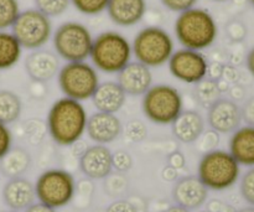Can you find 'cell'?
Masks as SVG:
<instances>
[{
    "label": "cell",
    "mask_w": 254,
    "mask_h": 212,
    "mask_svg": "<svg viewBox=\"0 0 254 212\" xmlns=\"http://www.w3.org/2000/svg\"><path fill=\"white\" fill-rule=\"evenodd\" d=\"M88 114L82 102L62 97L49 109L46 127L50 137L61 146L76 144L86 133Z\"/></svg>",
    "instance_id": "6da1fadb"
},
{
    "label": "cell",
    "mask_w": 254,
    "mask_h": 212,
    "mask_svg": "<svg viewBox=\"0 0 254 212\" xmlns=\"http://www.w3.org/2000/svg\"><path fill=\"white\" fill-rule=\"evenodd\" d=\"M175 35L184 49L202 51L216 41L218 27L212 15L201 7L180 12L175 21Z\"/></svg>",
    "instance_id": "7a4b0ae2"
},
{
    "label": "cell",
    "mask_w": 254,
    "mask_h": 212,
    "mask_svg": "<svg viewBox=\"0 0 254 212\" xmlns=\"http://www.w3.org/2000/svg\"><path fill=\"white\" fill-rule=\"evenodd\" d=\"M131 44L126 36L117 31H104L93 39L89 57L94 69L113 74L131 62Z\"/></svg>",
    "instance_id": "3957f363"
},
{
    "label": "cell",
    "mask_w": 254,
    "mask_h": 212,
    "mask_svg": "<svg viewBox=\"0 0 254 212\" xmlns=\"http://www.w3.org/2000/svg\"><path fill=\"white\" fill-rule=\"evenodd\" d=\"M241 175V165L230 151L213 149L206 151L197 168V178L208 190L223 191L236 185Z\"/></svg>",
    "instance_id": "277c9868"
},
{
    "label": "cell",
    "mask_w": 254,
    "mask_h": 212,
    "mask_svg": "<svg viewBox=\"0 0 254 212\" xmlns=\"http://www.w3.org/2000/svg\"><path fill=\"white\" fill-rule=\"evenodd\" d=\"M141 109L150 122L168 126L184 111V99L180 92L170 84H153L143 94Z\"/></svg>",
    "instance_id": "5b68a950"
},
{
    "label": "cell",
    "mask_w": 254,
    "mask_h": 212,
    "mask_svg": "<svg viewBox=\"0 0 254 212\" xmlns=\"http://www.w3.org/2000/svg\"><path fill=\"white\" fill-rule=\"evenodd\" d=\"M136 61L149 69L160 67L169 62L174 54V40L166 30L159 26L141 29L131 45Z\"/></svg>",
    "instance_id": "8992f818"
},
{
    "label": "cell",
    "mask_w": 254,
    "mask_h": 212,
    "mask_svg": "<svg viewBox=\"0 0 254 212\" xmlns=\"http://www.w3.org/2000/svg\"><path fill=\"white\" fill-rule=\"evenodd\" d=\"M57 81L64 97L78 102L91 99L101 83L97 70L86 61L67 62L60 69Z\"/></svg>",
    "instance_id": "52a82bcc"
},
{
    "label": "cell",
    "mask_w": 254,
    "mask_h": 212,
    "mask_svg": "<svg viewBox=\"0 0 254 212\" xmlns=\"http://www.w3.org/2000/svg\"><path fill=\"white\" fill-rule=\"evenodd\" d=\"M52 42L57 56L66 62L86 61L91 55L93 36L86 25L67 21L57 27Z\"/></svg>",
    "instance_id": "ba28073f"
},
{
    "label": "cell",
    "mask_w": 254,
    "mask_h": 212,
    "mask_svg": "<svg viewBox=\"0 0 254 212\" xmlns=\"http://www.w3.org/2000/svg\"><path fill=\"white\" fill-rule=\"evenodd\" d=\"M76 188L73 175L64 169L45 170L35 183L37 201L55 210L64 208L73 200Z\"/></svg>",
    "instance_id": "9c48e42d"
},
{
    "label": "cell",
    "mask_w": 254,
    "mask_h": 212,
    "mask_svg": "<svg viewBox=\"0 0 254 212\" xmlns=\"http://www.w3.org/2000/svg\"><path fill=\"white\" fill-rule=\"evenodd\" d=\"M11 34L16 37L22 49L39 50L51 39V19L37 9L24 10L11 26Z\"/></svg>",
    "instance_id": "30bf717a"
},
{
    "label": "cell",
    "mask_w": 254,
    "mask_h": 212,
    "mask_svg": "<svg viewBox=\"0 0 254 212\" xmlns=\"http://www.w3.org/2000/svg\"><path fill=\"white\" fill-rule=\"evenodd\" d=\"M169 71L180 82L197 84L208 74V62L201 51L180 49L174 51L169 60Z\"/></svg>",
    "instance_id": "8fae6325"
},
{
    "label": "cell",
    "mask_w": 254,
    "mask_h": 212,
    "mask_svg": "<svg viewBox=\"0 0 254 212\" xmlns=\"http://www.w3.org/2000/svg\"><path fill=\"white\" fill-rule=\"evenodd\" d=\"M242 112L238 104L231 99L218 98L208 107L207 123L218 134L233 133L240 128Z\"/></svg>",
    "instance_id": "7c38bea8"
},
{
    "label": "cell",
    "mask_w": 254,
    "mask_h": 212,
    "mask_svg": "<svg viewBox=\"0 0 254 212\" xmlns=\"http://www.w3.org/2000/svg\"><path fill=\"white\" fill-rule=\"evenodd\" d=\"M79 168L83 175L92 180L107 179L113 170V153L107 145L88 146L79 158Z\"/></svg>",
    "instance_id": "4fadbf2b"
},
{
    "label": "cell",
    "mask_w": 254,
    "mask_h": 212,
    "mask_svg": "<svg viewBox=\"0 0 254 212\" xmlns=\"http://www.w3.org/2000/svg\"><path fill=\"white\" fill-rule=\"evenodd\" d=\"M122 132L123 124L116 114L96 112L88 117L86 133L94 144L107 145L113 143L119 138Z\"/></svg>",
    "instance_id": "5bb4252c"
},
{
    "label": "cell",
    "mask_w": 254,
    "mask_h": 212,
    "mask_svg": "<svg viewBox=\"0 0 254 212\" xmlns=\"http://www.w3.org/2000/svg\"><path fill=\"white\" fill-rule=\"evenodd\" d=\"M208 198V189L197 176H185L176 181L173 189L175 205L188 210H197L205 205Z\"/></svg>",
    "instance_id": "9a60e30c"
},
{
    "label": "cell",
    "mask_w": 254,
    "mask_h": 212,
    "mask_svg": "<svg viewBox=\"0 0 254 212\" xmlns=\"http://www.w3.org/2000/svg\"><path fill=\"white\" fill-rule=\"evenodd\" d=\"M117 82L126 94L143 96L153 86V72L140 62H129L118 73Z\"/></svg>",
    "instance_id": "2e32d148"
},
{
    "label": "cell",
    "mask_w": 254,
    "mask_h": 212,
    "mask_svg": "<svg viewBox=\"0 0 254 212\" xmlns=\"http://www.w3.org/2000/svg\"><path fill=\"white\" fill-rule=\"evenodd\" d=\"M25 70L34 81L49 82L60 71L59 56L49 50H34L25 60Z\"/></svg>",
    "instance_id": "e0dca14e"
},
{
    "label": "cell",
    "mask_w": 254,
    "mask_h": 212,
    "mask_svg": "<svg viewBox=\"0 0 254 212\" xmlns=\"http://www.w3.org/2000/svg\"><path fill=\"white\" fill-rule=\"evenodd\" d=\"M1 195L9 210L25 211L36 200L35 184L22 176L9 179L2 188Z\"/></svg>",
    "instance_id": "ac0fdd59"
},
{
    "label": "cell",
    "mask_w": 254,
    "mask_h": 212,
    "mask_svg": "<svg viewBox=\"0 0 254 212\" xmlns=\"http://www.w3.org/2000/svg\"><path fill=\"white\" fill-rule=\"evenodd\" d=\"M107 11L118 26H134L145 15L146 2L145 0H109Z\"/></svg>",
    "instance_id": "d6986e66"
},
{
    "label": "cell",
    "mask_w": 254,
    "mask_h": 212,
    "mask_svg": "<svg viewBox=\"0 0 254 212\" xmlns=\"http://www.w3.org/2000/svg\"><path fill=\"white\" fill-rule=\"evenodd\" d=\"M91 101L97 112L116 114L126 104L127 94L117 81H106L99 83Z\"/></svg>",
    "instance_id": "ffe728a7"
},
{
    "label": "cell",
    "mask_w": 254,
    "mask_h": 212,
    "mask_svg": "<svg viewBox=\"0 0 254 212\" xmlns=\"http://www.w3.org/2000/svg\"><path fill=\"white\" fill-rule=\"evenodd\" d=\"M171 131L181 143H195L205 133V119L197 111H183L171 123Z\"/></svg>",
    "instance_id": "44dd1931"
},
{
    "label": "cell",
    "mask_w": 254,
    "mask_h": 212,
    "mask_svg": "<svg viewBox=\"0 0 254 212\" xmlns=\"http://www.w3.org/2000/svg\"><path fill=\"white\" fill-rule=\"evenodd\" d=\"M231 155L240 165L254 166V127H240L232 133L230 139Z\"/></svg>",
    "instance_id": "7402d4cb"
},
{
    "label": "cell",
    "mask_w": 254,
    "mask_h": 212,
    "mask_svg": "<svg viewBox=\"0 0 254 212\" xmlns=\"http://www.w3.org/2000/svg\"><path fill=\"white\" fill-rule=\"evenodd\" d=\"M31 164V156L25 149L11 148L0 159V171L6 178H19L27 171Z\"/></svg>",
    "instance_id": "603a6c76"
},
{
    "label": "cell",
    "mask_w": 254,
    "mask_h": 212,
    "mask_svg": "<svg viewBox=\"0 0 254 212\" xmlns=\"http://www.w3.org/2000/svg\"><path fill=\"white\" fill-rule=\"evenodd\" d=\"M22 47L11 32L0 31V71L14 67L20 61Z\"/></svg>",
    "instance_id": "cb8c5ba5"
},
{
    "label": "cell",
    "mask_w": 254,
    "mask_h": 212,
    "mask_svg": "<svg viewBox=\"0 0 254 212\" xmlns=\"http://www.w3.org/2000/svg\"><path fill=\"white\" fill-rule=\"evenodd\" d=\"M22 113V102L15 92L9 89L0 91V123H15Z\"/></svg>",
    "instance_id": "d4e9b609"
},
{
    "label": "cell",
    "mask_w": 254,
    "mask_h": 212,
    "mask_svg": "<svg viewBox=\"0 0 254 212\" xmlns=\"http://www.w3.org/2000/svg\"><path fill=\"white\" fill-rule=\"evenodd\" d=\"M20 12L17 0H0V31L11 27Z\"/></svg>",
    "instance_id": "484cf974"
},
{
    "label": "cell",
    "mask_w": 254,
    "mask_h": 212,
    "mask_svg": "<svg viewBox=\"0 0 254 212\" xmlns=\"http://www.w3.org/2000/svg\"><path fill=\"white\" fill-rule=\"evenodd\" d=\"M36 9L46 16H60L68 9L71 0H34Z\"/></svg>",
    "instance_id": "4316f807"
},
{
    "label": "cell",
    "mask_w": 254,
    "mask_h": 212,
    "mask_svg": "<svg viewBox=\"0 0 254 212\" xmlns=\"http://www.w3.org/2000/svg\"><path fill=\"white\" fill-rule=\"evenodd\" d=\"M71 2L81 14L93 16L107 10L109 0H71Z\"/></svg>",
    "instance_id": "83f0119b"
},
{
    "label": "cell",
    "mask_w": 254,
    "mask_h": 212,
    "mask_svg": "<svg viewBox=\"0 0 254 212\" xmlns=\"http://www.w3.org/2000/svg\"><path fill=\"white\" fill-rule=\"evenodd\" d=\"M197 84H200V88H198V98L200 99L198 101L202 102L203 104L208 103V106L217 101L218 96H220V88L216 82L203 79Z\"/></svg>",
    "instance_id": "f1b7e54d"
},
{
    "label": "cell",
    "mask_w": 254,
    "mask_h": 212,
    "mask_svg": "<svg viewBox=\"0 0 254 212\" xmlns=\"http://www.w3.org/2000/svg\"><path fill=\"white\" fill-rule=\"evenodd\" d=\"M240 190L241 195L245 199L246 203L254 208V166L248 171H246L245 175L242 176Z\"/></svg>",
    "instance_id": "f546056e"
},
{
    "label": "cell",
    "mask_w": 254,
    "mask_h": 212,
    "mask_svg": "<svg viewBox=\"0 0 254 212\" xmlns=\"http://www.w3.org/2000/svg\"><path fill=\"white\" fill-rule=\"evenodd\" d=\"M126 136L133 143H138V141H144L146 138V136H148L145 124L141 121H136V119L128 122L126 127Z\"/></svg>",
    "instance_id": "4dcf8cb0"
},
{
    "label": "cell",
    "mask_w": 254,
    "mask_h": 212,
    "mask_svg": "<svg viewBox=\"0 0 254 212\" xmlns=\"http://www.w3.org/2000/svg\"><path fill=\"white\" fill-rule=\"evenodd\" d=\"M133 165V159L130 154L124 150H118L113 153V169L119 173H126Z\"/></svg>",
    "instance_id": "1f68e13d"
},
{
    "label": "cell",
    "mask_w": 254,
    "mask_h": 212,
    "mask_svg": "<svg viewBox=\"0 0 254 212\" xmlns=\"http://www.w3.org/2000/svg\"><path fill=\"white\" fill-rule=\"evenodd\" d=\"M12 148V133L9 126L0 123V159Z\"/></svg>",
    "instance_id": "d6a6232c"
},
{
    "label": "cell",
    "mask_w": 254,
    "mask_h": 212,
    "mask_svg": "<svg viewBox=\"0 0 254 212\" xmlns=\"http://www.w3.org/2000/svg\"><path fill=\"white\" fill-rule=\"evenodd\" d=\"M160 1L166 9L171 10V11L183 12L191 7H195L197 0H160Z\"/></svg>",
    "instance_id": "836d02e7"
},
{
    "label": "cell",
    "mask_w": 254,
    "mask_h": 212,
    "mask_svg": "<svg viewBox=\"0 0 254 212\" xmlns=\"http://www.w3.org/2000/svg\"><path fill=\"white\" fill-rule=\"evenodd\" d=\"M107 212H138V210L130 201L117 200L108 206Z\"/></svg>",
    "instance_id": "e575fe53"
},
{
    "label": "cell",
    "mask_w": 254,
    "mask_h": 212,
    "mask_svg": "<svg viewBox=\"0 0 254 212\" xmlns=\"http://www.w3.org/2000/svg\"><path fill=\"white\" fill-rule=\"evenodd\" d=\"M241 112H242V121H245L247 126L254 127V98L246 102Z\"/></svg>",
    "instance_id": "d590c367"
},
{
    "label": "cell",
    "mask_w": 254,
    "mask_h": 212,
    "mask_svg": "<svg viewBox=\"0 0 254 212\" xmlns=\"http://www.w3.org/2000/svg\"><path fill=\"white\" fill-rule=\"evenodd\" d=\"M228 32H230V36L232 37L233 40L241 41V40L246 36L247 30L243 26L242 22H232V24L230 25V27H228Z\"/></svg>",
    "instance_id": "8d00e7d4"
},
{
    "label": "cell",
    "mask_w": 254,
    "mask_h": 212,
    "mask_svg": "<svg viewBox=\"0 0 254 212\" xmlns=\"http://www.w3.org/2000/svg\"><path fill=\"white\" fill-rule=\"evenodd\" d=\"M24 212H57V210L50 208V206L44 205V204H41V203H34L31 206H29V208H27Z\"/></svg>",
    "instance_id": "74e56055"
},
{
    "label": "cell",
    "mask_w": 254,
    "mask_h": 212,
    "mask_svg": "<svg viewBox=\"0 0 254 212\" xmlns=\"http://www.w3.org/2000/svg\"><path fill=\"white\" fill-rule=\"evenodd\" d=\"M246 62H247V69L248 71L254 76V47L248 52L247 59H246Z\"/></svg>",
    "instance_id": "f35d334b"
},
{
    "label": "cell",
    "mask_w": 254,
    "mask_h": 212,
    "mask_svg": "<svg viewBox=\"0 0 254 212\" xmlns=\"http://www.w3.org/2000/svg\"><path fill=\"white\" fill-rule=\"evenodd\" d=\"M163 212H191V211L188 210V209H185V208H181V206H179V205H173V206H170V208L166 209V210H164Z\"/></svg>",
    "instance_id": "ab89813d"
},
{
    "label": "cell",
    "mask_w": 254,
    "mask_h": 212,
    "mask_svg": "<svg viewBox=\"0 0 254 212\" xmlns=\"http://www.w3.org/2000/svg\"><path fill=\"white\" fill-rule=\"evenodd\" d=\"M236 212H254V208H253V206H248V208H243V209H241V210H238Z\"/></svg>",
    "instance_id": "60d3db41"
},
{
    "label": "cell",
    "mask_w": 254,
    "mask_h": 212,
    "mask_svg": "<svg viewBox=\"0 0 254 212\" xmlns=\"http://www.w3.org/2000/svg\"><path fill=\"white\" fill-rule=\"evenodd\" d=\"M0 212H19V211H14V210H4V211H0Z\"/></svg>",
    "instance_id": "b9f144b4"
},
{
    "label": "cell",
    "mask_w": 254,
    "mask_h": 212,
    "mask_svg": "<svg viewBox=\"0 0 254 212\" xmlns=\"http://www.w3.org/2000/svg\"><path fill=\"white\" fill-rule=\"evenodd\" d=\"M250 1L252 2V5H253V6H254V0H250Z\"/></svg>",
    "instance_id": "7bdbcfd3"
},
{
    "label": "cell",
    "mask_w": 254,
    "mask_h": 212,
    "mask_svg": "<svg viewBox=\"0 0 254 212\" xmlns=\"http://www.w3.org/2000/svg\"><path fill=\"white\" fill-rule=\"evenodd\" d=\"M216 1H223V0H216Z\"/></svg>",
    "instance_id": "ee69618b"
}]
</instances>
